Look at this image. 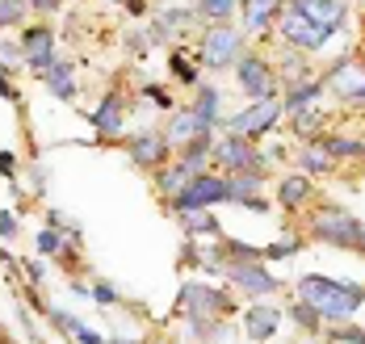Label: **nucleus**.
<instances>
[{
    "label": "nucleus",
    "mask_w": 365,
    "mask_h": 344,
    "mask_svg": "<svg viewBox=\"0 0 365 344\" xmlns=\"http://www.w3.org/2000/svg\"><path fill=\"white\" fill-rule=\"evenodd\" d=\"M290 319L298 323V328H307V332H319V328H324V315H319V311H315L311 303L290 306Z\"/></svg>",
    "instance_id": "30"
},
{
    "label": "nucleus",
    "mask_w": 365,
    "mask_h": 344,
    "mask_svg": "<svg viewBox=\"0 0 365 344\" xmlns=\"http://www.w3.org/2000/svg\"><path fill=\"white\" fill-rule=\"evenodd\" d=\"M193 177H197L193 168H185V164H173V168H164V172L155 177V185H160V189H164V193H168V197H173V193H181L185 185L193 181Z\"/></svg>",
    "instance_id": "27"
},
{
    "label": "nucleus",
    "mask_w": 365,
    "mask_h": 344,
    "mask_svg": "<svg viewBox=\"0 0 365 344\" xmlns=\"http://www.w3.org/2000/svg\"><path fill=\"white\" fill-rule=\"evenodd\" d=\"M328 336H331V340H340V344H365V332H361V328H344V323H331Z\"/></svg>",
    "instance_id": "35"
},
{
    "label": "nucleus",
    "mask_w": 365,
    "mask_h": 344,
    "mask_svg": "<svg viewBox=\"0 0 365 344\" xmlns=\"http://www.w3.org/2000/svg\"><path fill=\"white\" fill-rule=\"evenodd\" d=\"M202 130H210V126H202L193 110H181V114H177L173 122H168V135H164V139H168L173 147H185V143H189L193 135H202Z\"/></svg>",
    "instance_id": "16"
},
{
    "label": "nucleus",
    "mask_w": 365,
    "mask_h": 344,
    "mask_svg": "<svg viewBox=\"0 0 365 344\" xmlns=\"http://www.w3.org/2000/svg\"><path fill=\"white\" fill-rule=\"evenodd\" d=\"M26 277H30V281H34V286H38V281L46 277V269L38 265V261H26Z\"/></svg>",
    "instance_id": "42"
},
{
    "label": "nucleus",
    "mask_w": 365,
    "mask_h": 344,
    "mask_svg": "<svg viewBox=\"0 0 365 344\" xmlns=\"http://www.w3.org/2000/svg\"><path fill=\"white\" fill-rule=\"evenodd\" d=\"M168 152H173V143H168L164 135H139V139H130V155H135V164H147V168L164 164Z\"/></svg>",
    "instance_id": "15"
},
{
    "label": "nucleus",
    "mask_w": 365,
    "mask_h": 344,
    "mask_svg": "<svg viewBox=\"0 0 365 344\" xmlns=\"http://www.w3.org/2000/svg\"><path fill=\"white\" fill-rule=\"evenodd\" d=\"M222 273H227L244 294H252V298H264V294H273V290H277V277L260 265V261H227Z\"/></svg>",
    "instance_id": "8"
},
{
    "label": "nucleus",
    "mask_w": 365,
    "mask_h": 344,
    "mask_svg": "<svg viewBox=\"0 0 365 344\" xmlns=\"http://www.w3.org/2000/svg\"><path fill=\"white\" fill-rule=\"evenodd\" d=\"M51 323H55L59 332H68V336H80V328H84V323H80L76 315H68V311H51Z\"/></svg>",
    "instance_id": "36"
},
{
    "label": "nucleus",
    "mask_w": 365,
    "mask_h": 344,
    "mask_svg": "<svg viewBox=\"0 0 365 344\" xmlns=\"http://www.w3.org/2000/svg\"><path fill=\"white\" fill-rule=\"evenodd\" d=\"M227 197H231V189H227L222 177H215V172H197L181 193H173V210H177V214H185V210H210V206H219V202H227Z\"/></svg>",
    "instance_id": "4"
},
{
    "label": "nucleus",
    "mask_w": 365,
    "mask_h": 344,
    "mask_svg": "<svg viewBox=\"0 0 365 344\" xmlns=\"http://www.w3.org/2000/svg\"><path fill=\"white\" fill-rule=\"evenodd\" d=\"M277 9H282V0H244V21H248V30H252V34L269 30V21L277 17Z\"/></svg>",
    "instance_id": "18"
},
{
    "label": "nucleus",
    "mask_w": 365,
    "mask_h": 344,
    "mask_svg": "<svg viewBox=\"0 0 365 344\" xmlns=\"http://www.w3.org/2000/svg\"><path fill=\"white\" fill-rule=\"evenodd\" d=\"M168 344H181V340H168Z\"/></svg>",
    "instance_id": "48"
},
{
    "label": "nucleus",
    "mask_w": 365,
    "mask_h": 344,
    "mask_svg": "<svg viewBox=\"0 0 365 344\" xmlns=\"http://www.w3.org/2000/svg\"><path fill=\"white\" fill-rule=\"evenodd\" d=\"M173 72H177V80H185V84H197V72L189 68L185 55H173Z\"/></svg>",
    "instance_id": "38"
},
{
    "label": "nucleus",
    "mask_w": 365,
    "mask_h": 344,
    "mask_svg": "<svg viewBox=\"0 0 365 344\" xmlns=\"http://www.w3.org/2000/svg\"><path fill=\"white\" fill-rule=\"evenodd\" d=\"M324 84L340 101H365V68H357V63H336Z\"/></svg>",
    "instance_id": "12"
},
{
    "label": "nucleus",
    "mask_w": 365,
    "mask_h": 344,
    "mask_svg": "<svg viewBox=\"0 0 365 344\" xmlns=\"http://www.w3.org/2000/svg\"><path fill=\"white\" fill-rule=\"evenodd\" d=\"M244 55V34H235L231 26H215L206 38H202V63L206 68H231L235 59Z\"/></svg>",
    "instance_id": "6"
},
{
    "label": "nucleus",
    "mask_w": 365,
    "mask_h": 344,
    "mask_svg": "<svg viewBox=\"0 0 365 344\" xmlns=\"http://www.w3.org/2000/svg\"><path fill=\"white\" fill-rule=\"evenodd\" d=\"M80 344H101V332H93V328H80V336H76Z\"/></svg>",
    "instance_id": "43"
},
{
    "label": "nucleus",
    "mask_w": 365,
    "mask_h": 344,
    "mask_svg": "<svg viewBox=\"0 0 365 344\" xmlns=\"http://www.w3.org/2000/svg\"><path fill=\"white\" fill-rule=\"evenodd\" d=\"M26 4H34V9H46V13H51V9H59V0H26Z\"/></svg>",
    "instance_id": "46"
},
{
    "label": "nucleus",
    "mask_w": 365,
    "mask_h": 344,
    "mask_svg": "<svg viewBox=\"0 0 365 344\" xmlns=\"http://www.w3.org/2000/svg\"><path fill=\"white\" fill-rule=\"evenodd\" d=\"M193 114H197L202 126H210V130H215V122H219V93H215V84H202V88H197Z\"/></svg>",
    "instance_id": "23"
},
{
    "label": "nucleus",
    "mask_w": 365,
    "mask_h": 344,
    "mask_svg": "<svg viewBox=\"0 0 365 344\" xmlns=\"http://www.w3.org/2000/svg\"><path fill=\"white\" fill-rule=\"evenodd\" d=\"M298 298L302 303H311L324 319L331 323H344V319H353L365 303V286H353V281H336V277H319V273H311V277H298Z\"/></svg>",
    "instance_id": "1"
},
{
    "label": "nucleus",
    "mask_w": 365,
    "mask_h": 344,
    "mask_svg": "<svg viewBox=\"0 0 365 344\" xmlns=\"http://www.w3.org/2000/svg\"><path fill=\"white\" fill-rule=\"evenodd\" d=\"M302 248V239H286V244H273V248H260V256L264 261H277V256H294Z\"/></svg>",
    "instance_id": "37"
},
{
    "label": "nucleus",
    "mask_w": 365,
    "mask_h": 344,
    "mask_svg": "<svg viewBox=\"0 0 365 344\" xmlns=\"http://www.w3.org/2000/svg\"><path fill=\"white\" fill-rule=\"evenodd\" d=\"M282 101L277 97H264V101H256L252 110H244V114L227 118V130L231 135H244V139H256V135H264V130H273L277 122H282Z\"/></svg>",
    "instance_id": "5"
},
{
    "label": "nucleus",
    "mask_w": 365,
    "mask_h": 344,
    "mask_svg": "<svg viewBox=\"0 0 365 344\" xmlns=\"http://www.w3.org/2000/svg\"><path fill=\"white\" fill-rule=\"evenodd\" d=\"M361 59H365V51H361Z\"/></svg>",
    "instance_id": "49"
},
{
    "label": "nucleus",
    "mask_w": 365,
    "mask_h": 344,
    "mask_svg": "<svg viewBox=\"0 0 365 344\" xmlns=\"http://www.w3.org/2000/svg\"><path fill=\"white\" fill-rule=\"evenodd\" d=\"M235 4L240 0H197V17H210V21H227L231 13H235Z\"/></svg>",
    "instance_id": "29"
},
{
    "label": "nucleus",
    "mask_w": 365,
    "mask_h": 344,
    "mask_svg": "<svg viewBox=\"0 0 365 344\" xmlns=\"http://www.w3.org/2000/svg\"><path fill=\"white\" fill-rule=\"evenodd\" d=\"M277 323H282V311H277V306H248V311H244V328H248V340H256V344L273 340Z\"/></svg>",
    "instance_id": "14"
},
{
    "label": "nucleus",
    "mask_w": 365,
    "mask_h": 344,
    "mask_svg": "<svg viewBox=\"0 0 365 344\" xmlns=\"http://www.w3.org/2000/svg\"><path fill=\"white\" fill-rule=\"evenodd\" d=\"M26 13V0H0V26H17Z\"/></svg>",
    "instance_id": "33"
},
{
    "label": "nucleus",
    "mask_w": 365,
    "mask_h": 344,
    "mask_svg": "<svg viewBox=\"0 0 365 344\" xmlns=\"http://www.w3.org/2000/svg\"><path fill=\"white\" fill-rule=\"evenodd\" d=\"M331 155L328 152H302V172H328Z\"/></svg>",
    "instance_id": "34"
},
{
    "label": "nucleus",
    "mask_w": 365,
    "mask_h": 344,
    "mask_svg": "<svg viewBox=\"0 0 365 344\" xmlns=\"http://www.w3.org/2000/svg\"><path fill=\"white\" fill-rule=\"evenodd\" d=\"M290 9H298L302 17H311V21L324 26V30H340L344 17H349L344 0H290Z\"/></svg>",
    "instance_id": "13"
},
{
    "label": "nucleus",
    "mask_w": 365,
    "mask_h": 344,
    "mask_svg": "<svg viewBox=\"0 0 365 344\" xmlns=\"http://www.w3.org/2000/svg\"><path fill=\"white\" fill-rule=\"evenodd\" d=\"M311 239L331 244V248H361L365 252V227L349 214V210H340V206H328V210L315 214V223H311Z\"/></svg>",
    "instance_id": "3"
},
{
    "label": "nucleus",
    "mask_w": 365,
    "mask_h": 344,
    "mask_svg": "<svg viewBox=\"0 0 365 344\" xmlns=\"http://www.w3.org/2000/svg\"><path fill=\"white\" fill-rule=\"evenodd\" d=\"M319 122H324V114L311 105V110H298L294 114V135H302V139H311L315 130H319Z\"/></svg>",
    "instance_id": "31"
},
{
    "label": "nucleus",
    "mask_w": 365,
    "mask_h": 344,
    "mask_svg": "<svg viewBox=\"0 0 365 344\" xmlns=\"http://www.w3.org/2000/svg\"><path fill=\"white\" fill-rule=\"evenodd\" d=\"M181 223H185L189 235H210V239H219V235H222V227L215 223V214H210V210H185Z\"/></svg>",
    "instance_id": "26"
},
{
    "label": "nucleus",
    "mask_w": 365,
    "mask_h": 344,
    "mask_svg": "<svg viewBox=\"0 0 365 344\" xmlns=\"http://www.w3.org/2000/svg\"><path fill=\"white\" fill-rule=\"evenodd\" d=\"M215 152V135L210 130H202V135H193L189 143H185L181 152V164L185 168H193V172H202V164H206V155Z\"/></svg>",
    "instance_id": "20"
},
{
    "label": "nucleus",
    "mask_w": 365,
    "mask_h": 344,
    "mask_svg": "<svg viewBox=\"0 0 365 344\" xmlns=\"http://www.w3.org/2000/svg\"><path fill=\"white\" fill-rule=\"evenodd\" d=\"M328 84L324 80H307V84H294L290 93H286V101H282V110H290V114H298V110H311L315 101H319V93H324Z\"/></svg>",
    "instance_id": "17"
},
{
    "label": "nucleus",
    "mask_w": 365,
    "mask_h": 344,
    "mask_svg": "<svg viewBox=\"0 0 365 344\" xmlns=\"http://www.w3.org/2000/svg\"><path fill=\"white\" fill-rule=\"evenodd\" d=\"M0 93H4L9 101H17V93H13V84H9V76H4V68H0Z\"/></svg>",
    "instance_id": "44"
},
{
    "label": "nucleus",
    "mask_w": 365,
    "mask_h": 344,
    "mask_svg": "<svg viewBox=\"0 0 365 344\" xmlns=\"http://www.w3.org/2000/svg\"><path fill=\"white\" fill-rule=\"evenodd\" d=\"M93 298H97L101 306H113V303H118V290L106 286V281H97V286H93Z\"/></svg>",
    "instance_id": "39"
},
{
    "label": "nucleus",
    "mask_w": 365,
    "mask_h": 344,
    "mask_svg": "<svg viewBox=\"0 0 365 344\" xmlns=\"http://www.w3.org/2000/svg\"><path fill=\"white\" fill-rule=\"evenodd\" d=\"M311 197V181L302 177V172H294L282 181V189H277V206H286V210H302V202Z\"/></svg>",
    "instance_id": "19"
},
{
    "label": "nucleus",
    "mask_w": 365,
    "mask_h": 344,
    "mask_svg": "<svg viewBox=\"0 0 365 344\" xmlns=\"http://www.w3.org/2000/svg\"><path fill=\"white\" fill-rule=\"evenodd\" d=\"M361 4H365V0H361Z\"/></svg>",
    "instance_id": "50"
},
{
    "label": "nucleus",
    "mask_w": 365,
    "mask_h": 344,
    "mask_svg": "<svg viewBox=\"0 0 365 344\" xmlns=\"http://www.w3.org/2000/svg\"><path fill=\"white\" fill-rule=\"evenodd\" d=\"M181 311L189 315V323H193V332L197 336H222V328H215V319H227L235 303L215 290V286H202V281H189L181 290Z\"/></svg>",
    "instance_id": "2"
},
{
    "label": "nucleus",
    "mask_w": 365,
    "mask_h": 344,
    "mask_svg": "<svg viewBox=\"0 0 365 344\" xmlns=\"http://www.w3.org/2000/svg\"><path fill=\"white\" fill-rule=\"evenodd\" d=\"M235 80H240V88H244L252 101L277 97V76H273L269 63L256 59V55H240V59H235Z\"/></svg>",
    "instance_id": "7"
},
{
    "label": "nucleus",
    "mask_w": 365,
    "mask_h": 344,
    "mask_svg": "<svg viewBox=\"0 0 365 344\" xmlns=\"http://www.w3.org/2000/svg\"><path fill=\"white\" fill-rule=\"evenodd\" d=\"M260 185H264V172H235V177L227 181V189H231V197H235L240 206H244V202H252Z\"/></svg>",
    "instance_id": "25"
},
{
    "label": "nucleus",
    "mask_w": 365,
    "mask_h": 344,
    "mask_svg": "<svg viewBox=\"0 0 365 344\" xmlns=\"http://www.w3.org/2000/svg\"><path fill=\"white\" fill-rule=\"evenodd\" d=\"M38 252H42V256H55V252H63V235H59L55 227L38 231Z\"/></svg>",
    "instance_id": "32"
},
{
    "label": "nucleus",
    "mask_w": 365,
    "mask_h": 344,
    "mask_svg": "<svg viewBox=\"0 0 365 344\" xmlns=\"http://www.w3.org/2000/svg\"><path fill=\"white\" fill-rule=\"evenodd\" d=\"M324 152L336 160V155H344V160H357V155H365V143L361 139H349V135H328V139H315Z\"/></svg>",
    "instance_id": "24"
},
{
    "label": "nucleus",
    "mask_w": 365,
    "mask_h": 344,
    "mask_svg": "<svg viewBox=\"0 0 365 344\" xmlns=\"http://www.w3.org/2000/svg\"><path fill=\"white\" fill-rule=\"evenodd\" d=\"M42 80H46V88H51L59 101H72L76 97V80H72V68H68V63H51V68L42 72Z\"/></svg>",
    "instance_id": "21"
},
{
    "label": "nucleus",
    "mask_w": 365,
    "mask_h": 344,
    "mask_svg": "<svg viewBox=\"0 0 365 344\" xmlns=\"http://www.w3.org/2000/svg\"><path fill=\"white\" fill-rule=\"evenodd\" d=\"M0 235L9 239V235H17V219L9 214V210H0Z\"/></svg>",
    "instance_id": "41"
},
{
    "label": "nucleus",
    "mask_w": 365,
    "mask_h": 344,
    "mask_svg": "<svg viewBox=\"0 0 365 344\" xmlns=\"http://www.w3.org/2000/svg\"><path fill=\"white\" fill-rule=\"evenodd\" d=\"M113 344H139V340H113Z\"/></svg>",
    "instance_id": "47"
},
{
    "label": "nucleus",
    "mask_w": 365,
    "mask_h": 344,
    "mask_svg": "<svg viewBox=\"0 0 365 344\" xmlns=\"http://www.w3.org/2000/svg\"><path fill=\"white\" fill-rule=\"evenodd\" d=\"M331 30H324V26H315L311 17H302L298 9H286L282 13V38L290 42L294 51H319L324 42H328Z\"/></svg>",
    "instance_id": "9"
},
{
    "label": "nucleus",
    "mask_w": 365,
    "mask_h": 344,
    "mask_svg": "<svg viewBox=\"0 0 365 344\" xmlns=\"http://www.w3.org/2000/svg\"><path fill=\"white\" fill-rule=\"evenodd\" d=\"M93 122H97L101 135H118V130H122V101L110 93V97L101 101V110H93Z\"/></svg>",
    "instance_id": "22"
},
{
    "label": "nucleus",
    "mask_w": 365,
    "mask_h": 344,
    "mask_svg": "<svg viewBox=\"0 0 365 344\" xmlns=\"http://www.w3.org/2000/svg\"><path fill=\"white\" fill-rule=\"evenodd\" d=\"M282 80H286V84H307V80H311V68H307V59H302V55H298V51H294V55H286V63H282Z\"/></svg>",
    "instance_id": "28"
},
{
    "label": "nucleus",
    "mask_w": 365,
    "mask_h": 344,
    "mask_svg": "<svg viewBox=\"0 0 365 344\" xmlns=\"http://www.w3.org/2000/svg\"><path fill=\"white\" fill-rule=\"evenodd\" d=\"M0 172H4V177H13V155H9V152H0Z\"/></svg>",
    "instance_id": "45"
},
{
    "label": "nucleus",
    "mask_w": 365,
    "mask_h": 344,
    "mask_svg": "<svg viewBox=\"0 0 365 344\" xmlns=\"http://www.w3.org/2000/svg\"><path fill=\"white\" fill-rule=\"evenodd\" d=\"M21 59L34 68L38 76L55 63V34L46 30V26H34V30H26L21 34Z\"/></svg>",
    "instance_id": "11"
},
{
    "label": "nucleus",
    "mask_w": 365,
    "mask_h": 344,
    "mask_svg": "<svg viewBox=\"0 0 365 344\" xmlns=\"http://www.w3.org/2000/svg\"><path fill=\"white\" fill-rule=\"evenodd\" d=\"M215 155H219V164L227 172H260V168H264V160H260V152L252 147V139H244V135L222 139L219 147H215Z\"/></svg>",
    "instance_id": "10"
},
{
    "label": "nucleus",
    "mask_w": 365,
    "mask_h": 344,
    "mask_svg": "<svg viewBox=\"0 0 365 344\" xmlns=\"http://www.w3.org/2000/svg\"><path fill=\"white\" fill-rule=\"evenodd\" d=\"M143 97H147V101H155L160 110H173V97H168L164 88H155V84H147V88H143Z\"/></svg>",
    "instance_id": "40"
}]
</instances>
